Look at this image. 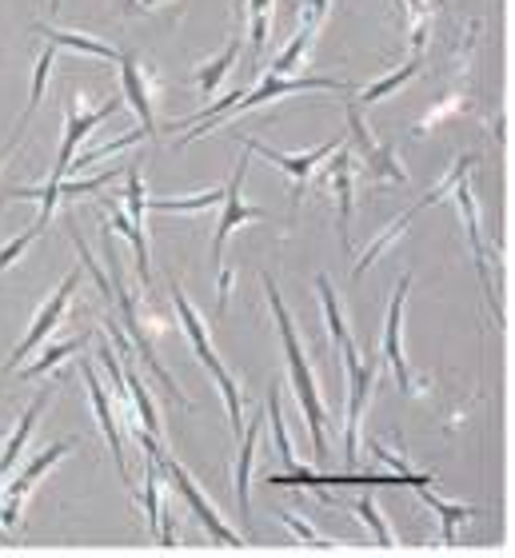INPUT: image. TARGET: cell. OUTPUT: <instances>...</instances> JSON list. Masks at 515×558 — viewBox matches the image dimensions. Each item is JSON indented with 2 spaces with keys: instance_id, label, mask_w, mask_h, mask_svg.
Masks as SVG:
<instances>
[{
  "instance_id": "cell-22",
  "label": "cell",
  "mask_w": 515,
  "mask_h": 558,
  "mask_svg": "<svg viewBox=\"0 0 515 558\" xmlns=\"http://www.w3.org/2000/svg\"><path fill=\"white\" fill-rule=\"evenodd\" d=\"M52 60H57V45L45 48L40 57H36V81H33V96H28V108H24V117L16 120V129H12V140H9V148L21 140V132L28 129V120H33V112L40 108V96H45V84H48V72H52Z\"/></svg>"
},
{
  "instance_id": "cell-42",
  "label": "cell",
  "mask_w": 515,
  "mask_h": 558,
  "mask_svg": "<svg viewBox=\"0 0 515 558\" xmlns=\"http://www.w3.org/2000/svg\"><path fill=\"white\" fill-rule=\"evenodd\" d=\"M244 4H248V0H236V12H244Z\"/></svg>"
},
{
  "instance_id": "cell-23",
  "label": "cell",
  "mask_w": 515,
  "mask_h": 558,
  "mask_svg": "<svg viewBox=\"0 0 515 558\" xmlns=\"http://www.w3.org/2000/svg\"><path fill=\"white\" fill-rule=\"evenodd\" d=\"M216 204H224V187H208V192H200V196H156L148 199V211H208L216 208Z\"/></svg>"
},
{
  "instance_id": "cell-39",
  "label": "cell",
  "mask_w": 515,
  "mask_h": 558,
  "mask_svg": "<svg viewBox=\"0 0 515 558\" xmlns=\"http://www.w3.org/2000/svg\"><path fill=\"white\" fill-rule=\"evenodd\" d=\"M228 300H232V268L220 271V295H216V312H228Z\"/></svg>"
},
{
  "instance_id": "cell-17",
  "label": "cell",
  "mask_w": 515,
  "mask_h": 558,
  "mask_svg": "<svg viewBox=\"0 0 515 558\" xmlns=\"http://www.w3.org/2000/svg\"><path fill=\"white\" fill-rule=\"evenodd\" d=\"M48 399H52V387H45V391H40V396L33 399V408L24 411L21 423H16V430L9 435V447H4V454H0V478L9 475L12 466H16V459L24 454V447H28V439H33L36 423H40V415H45Z\"/></svg>"
},
{
  "instance_id": "cell-11",
  "label": "cell",
  "mask_w": 515,
  "mask_h": 558,
  "mask_svg": "<svg viewBox=\"0 0 515 558\" xmlns=\"http://www.w3.org/2000/svg\"><path fill=\"white\" fill-rule=\"evenodd\" d=\"M456 199H459V211H464V223H468V240H471V252H476V268H480V283L488 291V300H492V312L495 319L504 324V300H500V283L492 279L488 271V247L480 240V211H476V196H471V187L459 180L456 184Z\"/></svg>"
},
{
  "instance_id": "cell-25",
  "label": "cell",
  "mask_w": 515,
  "mask_h": 558,
  "mask_svg": "<svg viewBox=\"0 0 515 558\" xmlns=\"http://www.w3.org/2000/svg\"><path fill=\"white\" fill-rule=\"evenodd\" d=\"M316 291H320V303H324V319H328L332 348H340L344 339H348V324H344V315H340V300H336V291H332V279L316 276Z\"/></svg>"
},
{
  "instance_id": "cell-15",
  "label": "cell",
  "mask_w": 515,
  "mask_h": 558,
  "mask_svg": "<svg viewBox=\"0 0 515 558\" xmlns=\"http://www.w3.org/2000/svg\"><path fill=\"white\" fill-rule=\"evenodd\" d=\"M172 303H176V315H180V327H184V336L192 339V351H196V360L204 363V372L212 375V379H224V363L216 360V351H212V339H208V327H204V319L196 315V307L184 300V291H180V283H172Z\"/></svg>"
},
{
  "instance_id": "cell-2",
  "label": "cell",
  "mask_w": 515,
  "mask_h": 558,
  "mask_svg": "<svg viewBox=\"0 0 515 558\" xmlns=\"http://www.w3.org/2000/svg\"><path fill=\"white\" fill-rule=\"evenodd\" d=\"M264 288H268L272 315H276V327H280L284 355H288V367H292L296 399H300V408H304V418H308V430H312V447H316V454L324 459V451H328V435H324L328 408H324V399H320V391H316V379H312V367H308V360H304V348H300V336H296L292 315H288V307H284V300H280V288H276V279L264 276Z\"/></svg>"
},
{
  "instance_id": "cell-5",
  "label": "cell",
  "mask_w": 515,
  "mask_h": 558,
  "mask_svg": "<svg viewBox=\"0 0 515 558\" xmlns=\"http://www.w3.org/2000/svg\"><path fill=\"white\" fill-rule=\"evenodd\" d=\"M160 466H165L168 475H172L176 490L184 495V502L192 507V514H196V523L204 526V531H208V538H216V543H228V547H244V538L236 535L232 526H228V523L220 519V514H216V507H212V502L204 499V490H200L196 483H192V475H188L184 466L176 463L172 454L160 451Z\"/></svg>"
},
{
  "instance_id": "cell-44",
  "label": "cell",
  "mask_w": 515,
  "mask_h": 558,
  "mask_svg": "<svg viewBox=\"0 0 515 558\" xmlns=\"http://www.w3.org/2000/svg\"><path fill=\"white\" fill-rule=\"evenodd\" d=\"M0 538H4V523H0Z\"/></svg>"
},
{
  "instance_id": "cell-37",
  "label": "cell",
  "mask_w": 515,
  "mask_h": 558,
  "mask_svg": "<svg viewBox=\"0 0 515 558\" xmlns=\"http://www.w3.org/2000/svg\"><path fill=\"white\" fill-rule=\"evenodd\" d=\"M112 180H120V172H100L96 180H81V184L60 180V199H76V196H88V192H100V187H108Z\"/></svg>"
},
{
  "instance_id": "cell-21",
  "label": "cell",
  "mask_w": 515,
  "mask_h": 558,
  "mask_svg": "<svg viewBox=\"0 0 515 558\" xmlns=\"http://www.w3.org/2000/svg\"><path fill=\"white\" fill-rule=\"evenodd\" d=\"M240 48H244V36H232V40H228V48H224L220 57L208 60V64H204V69L196 72V88H200V93L212 96L216 88H220L224 76H228V72L236 69V60H240Z\"/></svg>"
},
{
  "instance_id": "cell-7",
  "label": "cell",
  "mask_w": 515,
  "mask_h": 558,
  "mask_svg": "<svg viewBox=\"0 0 515 558\" xmlns=\"http://www.w3.org/2000/svg\"><path fill=\"white\" fill-rule=\"evenodd\" d=\"M344 117H348L351 144L360 151V160L372 168V175H384L392 184H408V172H404V163L396 160V151L387 148V144H375L372 132H368V124H363V117H360V105H356L351 96H348V105H344Z\"/></svg>"
},
{
  "instance_id": "cell-19",
  "label": "cell",
  "mask_w": 515,
  "mask_h": 558,
  "mask_svg": "<svg viewBox=\"0 0 515 558\" xmlns=\"http://www.w3.org/2000/svg\"><path fill=\"white\" fill-rule=\"evenodd\" d=\"M112 228L129 235L132 256H136V276H141V288H153V259H148V235H144V223H132L129 211L112 208Z\"/></svg>"
},
{
  "instance_id": "cell-1",
  "label": "cell",
  "mask_w": 515,
  "mask_h": 558,
  "mask_svg": "<svg viewBox=\"0 0 515 558\" xmlns=\"http://www.w3.org/2000/svg\"><path fill=\"white\" fill-rule=\"evenodd\" d=\"M72 232V244H76V252H81V259L88 264V271H93V279H96V288L105 291L108 300H117V307H120V319H124V327H129V339L136 343V351H141V360L153 367V375L160 379V387H165L168 396H172V403L176 408H192L184 396H180V387L172 384V375H168V367L160 360H156V351H153V343H148V336H144V327H141V319H136V300L129 295V288H124V264H120V256H117V247H112V240L105 235V256H108V264H112V279H105L100 271H96V259H93V252L84 247V240H81V232L76 228H69Z\"/></svg>"
},
{
  "instance_id": "cell-20",
  "label": "cell",
  "mask_w": 515,
  "mask_h": 558,
  "mask_svg": "<svg viewBox=\"0 0 515 558\" xmlns=\"http://www.w3.org/2000/svg\"><path fill=\"white\" fill-rule=\"evenodd\" d=\"M36 36H48L57 48H76V52H88V57H100V60H117L120 52L105 40H96V36H84V33H69V28H48V24H33Z\"/></svg>"
},
{
  "instance_id": "cell-9",
  "label": "cell",
  "mask_w": 515,
  "mask_h": 558,
  "mask_svg": "<svg viewBox=\"0 0 515 558\" xmlns=\"http://www.w3.org/2000/svg\"><path fill=\"white\" fill-rule=\"evenodd\" d=\"M72 447H81V439L52 442V447H48V451H40V454H36V459H28V463H24L21 478H16V483H12V487H9V502H4V514H0V523H4V531H9V526H16V523H21L24 499H28V490H33V483H36V478L45 475L48 466H57L60 459H64V454L72 451Z\"/></svg>"
},
{
  "instance_id": "cell-12",
  "label": "cell",
  "mask_w": 515,
  "mask_h": 558,
  "mask_svg": "<svg viewBox=\"0 0 515 558\" xmlns=\"http://www.w3.org/2000/svg\"><path fill=\"white\" fill-rule=\"evenodd\" d=\"M117 64H120V84H124V96H129V108L136 112V120H141V132L148 140H156V136H160V129H156V117H153V84L144 81L141 60L132 57V52H120Z\"/></svg>"
},
{
  "instance_id": "cell-36",
  "label": "cell",
  "mask_w": 515,
  "mask_h": 558,
  "mask_svg": "<svg viewBox=\"0 0 515 558\" xmlns=\"http://www.w3.org/2000/svg\"><path fill=\"white\" fill-rule=\"evenodd\" d=\"M40 232H45V223L36 220L33 228H28V232H21V235H16V240H12L9 247H0V271H9L12 264H16V259H21V252H24V247L33 244V240H36V235H40Z\"/></svg>"
},
{
  "instance_id": "cell-32",
  "label": "cell",
  "mask_w": 515,
  "mask_h": 558,
  "mask_svg": "<svg viewBox=\"0 0 515 558\" xmlns=\"http://www.w3.org/2000/svg\"><path fill=\"white\" fill-rule=\"evenodd\" d=\"M471 163H476V156H459L456 168H452V172H447L444 180H440V184H435L432 192H428V196H423L420 204H416V208H411V211H420V208H432V204H440V199L447 196V187H456L459 180H464V175L471 172Z\"/></svg>"
},
{
  "instance_id": "cell-31",
  "label": "cell",
  "mask_w": 515,
  "mask_h": 558,
  "mask_svg": "<svg viewBox=\"0 0 515 558\" xmlns=\"http://www.w3.org/2000/svg\"><path fill=\"white\" fill-rule=\"evenodd\" d=\"M276 430V451L288 466H296V451H292V439H288V427H284V411H280V387L272 384L268 387V415H264Z\"/></svg>"
},
{
  "instance_id": "cell-27",
  "label": "cell",
  "mask_w": 515,
  "mask_h": 558,
  "mask_svg": "<svg viewBox=\"0 0 515 558\" xmlns=\"http://www.w3.org/2000/svg\"><path fill=\"white\" fill-rule=\"evenodd\" d=\"M416 72H420V52H416V57H411L408 64H404V69L392 72V76H384V81H375L372 88H363L360 105H380L384 96H392L396 88H404V84H408L411 76H416Z\"/></svg>"
},
{
  "instance_id": "cell-33",
  "label": "cell",
  "mask_w": 515,
  "mask_h": 558,
  "mask_svg": "<svg viewBox=\"0 0 515 558\" xmlns=\"http://www.w3.org/2000/svg\"><path fill=\"white\" fill-rule=\"evenodd\" d=\"M356 511H360V519L368 526H372V535L380 538V547H396V535H392V526L380 519V511H375L372 495H360V502H356Z\"/></svg>"
},
{
  "instance_id": "cell-14",
  "label": "cell",
  "mask_w": 515,
  "mask_h": 558,
  "mask_svg": "<svg viewBox=\"0 0 515 558\" xmlns=\"http://www.w3.org/2000/svg\"><path fill=\"white\" fill-rule=\"evenodd\" d=\"M81 379H84V387H88V399H93L96 418H100V427H105V435H108V447H112V459H117V466H120V478L129 483V463H124V435H120L117 408L108 403L105 387H100V379H96V372H93V363H81Z\"/></svg>"
},
{
  "instance_id": "cell-40",
  "label": "cell",
  "mask_w": 515,
  "mask_h": 558,
  "mask_svg": "<svg viewBox=\"0 0 515 558\" xmlns=\"http://www.w3.org/2000/svg\"><path fill=\"white\" fill-rule=\"evenodd\" d=\"M156 4H165V0H136L132 9H156Z\"/></svg>"
},
{
  "instance_id": "cell-34",
  "label": "cell",
  "mask_w": 515,
  "mask_h": 558,
  "mask_svg": "<svg viewBox=\"0 0 515 558\" xmlns=\"http://www.w3.org/2000/svg\"><path fill=\"white\" fill-rule=\"evenodd\" d=\"M141 140H148V136H144V132L136 129V132H129V136H120V140H112V144H105V148H88V151L81 156V160H72V163H76V168H93L96 160H105V156H112V151L136 148Z\"/></svg>"
},
{
  "instance_id": "cell-6",
  "label": "cell",
  "mask_w": 515,
  "mask_h": 558,
  "mask_svg": "<svg viewBox=\"0 0 515 558\" xmlns=\"http://www.w3.org/2000/svg\"><path fill=\"white\" fill-rule=\"evenodd\" d=\"M340 144H344V136H336V140H328L324 148L300 151V156H284V151L268 148V144H260V140H244V148H248V151H256V156H264V160L276 163L280 172L292 175V211L300 208V199H304L308 180H312V172H316L320 163L328 160V156H332V151H336V148H340Z\"/></svg>"
},
{
  "instance_id": "cell-41",
  "label": "cell",
  "mask_w": 515,
  "mask_h": 558,
  "mask_svg": "<svg viewBox=\"0 0 515 558\" xmlns=\"http://www.w3.org/2000/svg\"><path fill=\"white\" fill-rule=\"evenodd\" d=\"M48 12H60V0H48Z\"/></svg>"
},
{
  "instance_id": "cell-16",
  "label": "cell",
  "mask_w": 515,
  "mask_h": 558,
  "mask_svg": "<svg viewBox=\"0 0 515 558\" xmlns=\"http://www.w3.org/2000/svg\"><path fill=\"white\" fill-rule=\"evenodd\" d=\"M328 180H332V187H336V208H340V244L351 256V151L344 148V144L332 151Z\"/></svg>"
},
{
  "instance_id": "cell-29",
  "label": "cell",
  "mask_w": 515,
  "mask_h": 558,
  "mask_svg": "<svg viewBox=\"0 0 515 558\" xmlns=\"http://www.w3.org/2000/svg\"><path fill=\"white\" fill-rule=\"evenodd\" d=\"M308 45H312V28H296L292 45L284 48L280 57H276V60L268 64L272 76H296V69H300V60H304Z\"/></svg>"
},
{
  "instance_id": "cell-28",
  "label": "cell",
  "mask_w": 515,
  "mask_h": 558,
  "mask_svg": "<svg viewBox=\"0 0 515 558\" xmlns=\"http://www.w3.org/2000/svg\"><path fill=\"white\" fill-rule=\"evenodd\" d=\"M84 343H88V336H76V339H69V343H52V348L45 351V355H40V360H33L28 363V367H24V379H40V375H48L52 372V367H57V363H64L72 355V351H81Z\"/></svg>"
},
{
  "instance_id": "cell-38",
  "label": "cell",
  "mask_w": 515,
  "mask_h": 558,
  "mask_svg": "<svg viewBox=\"0 0 515 558\" xmlns=\"http://www.w3.org/2000/svg\"><path fill=\"white\" fill-rule=\"evenodd\" d=\"M328 16V0H304V16H300V28H316Z\"/></svg>"
},
{
  "instance_id": "cell-35",
  "label": "cell",
  "mask_w": 515,
  "mask_h": 558,
  "mask_svg": "<svg viewBox=\"0 0 515 558\" xmlns=\"http://www.w3.org/2000/svg\"><path fill=\"white\" fill-rule=\"evenodd\" d=\"M280 523L288 526V531H296V535L304 538L308 547H324V550L340 547V543H332V538H324V535H320V531H316V526L304 523V519H300V514H292V511H280Z\"/></svg>"
},
{
  "instance_id": "cell-8",
  "label": "cell",
  "mask_w": 515,
  "mask_h": 558,
  "mask_svg": "<svg viewBox=\"0 0 515 558\" xmlns=\"http://www.w3.org/2000/svg\"><path fill=\"white\" fill-rule=\"evenodd\" d=\"M244 175H248V148H244V156L236 160L232 180H228V187H224V216H220V223H216V235H212V256L216 259H224V244H228V235H232L240 223H252V220H264V216H268L264 208H248L244 199H240Z\"/></svg>"
},
{
  "instance_id": "cell-30",
  "label": "cell",
  "mask_w": 515,
  "mask_h": 558,
  "mask_svg": "<svg viewBox=\"0 0 515 558\" xmlns=\"http://www.w3.org/2000/svg\"><path fill=\"white\" fill-rule=\"evenodd\" d=\"M411 216H416V211H404V216H399V220H396V223H392V228H387V232H384V235H380V240H375V244H372V247H368V252H363V256H360V259H356V268H351V276H363V271L372 268L375 259L384 256L387 247H392V244H396V240H399V235L408 232V220H411Z\"/></svg>"
},
{
  "instance_id": "cell-18",
  "label": "cell",
  "mask_w": 515,
  "mask_h": 558,
  "mask_svg": "<svg viewBox=\"0 0 515 558\" xmlns=\"http://www.w3.org/2000/svg\"><path fill=\"white\" fill-rule=\"evenodd\" d=\"M260 427H264V415H256L240 430V459H236V499H240V519L252 523V502H248V483H252V454H256Z\"/></svg>"
},
{
  "instance_id": "cell-13",
  "label": "cell",
  "mask_w": 515,
  "mask_h": 558,
  "mask_svg": "<svg viewBox=\"0 0 515 558\" xmlns=\"http://www.w3.org/2000/svg\"><path fill=\"white\" fill-rule=\"evenodd\" d=\"M108 336H112V343H117L120 351H124V387H129L132 396V411H136V423H141L148 435H160V415H156V403L153 396L144 391L141 375H136V363H132V351H129V336L120 331L112 319H108Z\"/></svg>"
},
{
  "instance_id": "cell-43",
  "label": "cell",
  "mask_w": 515,
  "mask_h": 558,
  "mask_svg": "<svg viewBox=\"0 0 515 558\" xmlns=\"http://www.w3.org/2000/svg\"><path fill=\"white\" fill-rule=\"evenodd\" d=\"M4 156H9V151H0V163H4Z\"/></svg>"
},
{
  "instance_id": "cell-4",
  "label": "cell",
  "mask_w": 515,
  "mask_h": 558,
  "mask_svg": "<svg viewBox=\"0 0 515 558\" xmlns=\"http://www.w3.org/2000/svg\"><path fill=\"white\" fill-rule=\"evenodd\" d=\"M76 288H81V271H69V276H64V283L57 288V295H52V300H48L45 307H40L36 324L28 327V336L21 339V348L12 351L9 363L0 367V379H4V375H12V372H21V363L28 360V355H33L36 348H40V343H45L48 331H52V327H57L60 319H64V312H69V300L76 295Z\"/></svg>"
},
{
  "instance_id": "cell-24",
  "label": "cell",
  "mask_w": 515,
  "mask_h": 558,
  "mask_svg": "<svg viewBox=\"0 0 515 558\" xmlns=\"http://www.w3.org/2000/svg\"><path fill=\"white\" fill-rule=\"evenodd\" d=\"M244 12H252V24H248V48H252V52L260 57V52H264V45H268L276 0H248Z\"/></svg>"
},
{
  "instance_id": "cell-10",
  "label": "cell",
  "mask_w": 515,
  "mask_h": 558,
  "mask_svg": "<svg viewBox=\"0 0 515 558\" xmlns=\"http://www.w3.org/2000/svg\"><path fill=\"white\" fill-rule=\"evenodd\" d=\"M408 288L411 279L404 276L396 283V295H392V307H387V319H384V360L392 363V372H396V384L404 396H411V372L408 363H404V300H408Z\"/></svg>"
},
{
  "instance_id": "cell-3",
  "label": "cell",
  "mask_w": 515,
  "mask_h": 558,
  "mask_svg": "<svg viewBox=\"0 0 515 558\" xmlns=\"http://www.w3.org/2000/svg\"><path fill=\"white\" fill-rule=\"evenodd\" d=\"M344 355V372H348V430H344V454H348V466L356 471L360 463V418H363V408H368V396H372V384H375V372H380V360L384 355H372V360L363 363L360 360V348H356V339H344L340 348Z\"/></svg>"
},
{
  "instance_id": "cell-26",
  "label": "cell",
  "mask_w": 515,
  "mask_h": 558,
  "mask_svg": "<svg viewBox=\"0 0 515 558\" xmlns=\"http://www.w3.org/2000/svg\"><path fill=\"white\" fill-rule=\"evenodd\" d=\"M420 499L432 507L435 514H440V523H444V543H456V523H464V519H471V507H464V502H444V499H435L432 490L420 487Z\"/></svg>"
}]
</instances>
